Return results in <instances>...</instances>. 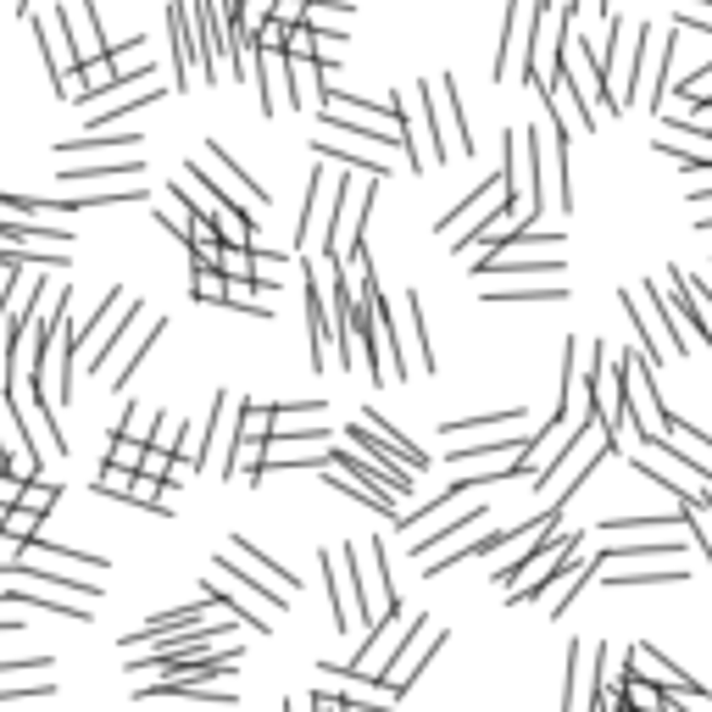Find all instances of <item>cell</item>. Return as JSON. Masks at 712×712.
Returning a JSON list of instances; mask_svg holds the SVG:
<instances>
[{
	"mask_svg": "<svg viewBox=\"0 0 712 712\" xmlns=\"http://www.w3.org/2000/svg\"><path fill=\"white\" fill-rule=\"evenodd\" d=\"M128 490H134V473L117 467V462H107V467H101V496H123V501H128Z\"/></svg>",
	"mask_w": 712,
	"mask_h": 712,
	"instance_id": "cell-32",
	"label": "cell"
},
{
	"mask_svg": "<svg viewBox=\"0 0 712 712\" xmlns=\"http://www.w3.org/2000/svg\"><path fill=\"white\" fill-rule=\"evenodd\" d=\"M601 12H607V0H601Z\"/></svg>",
	"mask_w": 712,
	"mask_h": 712,
	"instance_id": "cell-39",
	"label": "cell"
},
{
	"mask_svg": "<svg viewBox=\"0 0 712 712\" xmlns=\"http://www.w3.org/2000/svg\"><path fill=\"white\" fill-rule=\"evenodd\" d=\"M328 189H335V173L328 167H317L312 173V196H307V212H301V223H296V240H307V234L323 223L328 228V212H335V201H328Z\"/></svg>",
	"mask_w": 712,
	"mask_h": 712,
	"instance_id": "cell-9",
	"label": "cell"
},
{
	"mask_svg": "<svg viewBox=\"0 0 712 712\" xmlns=\"http://www.w3.org/2000/svg\"><path fill=\"white\" fill-rule=\"evenodd\" d=\"M307 323H312V367L323 373L328 367V335H335V328H328V296H323V267L317 262H307Z\"/></svg>",
	"mask_w": 712,
	"mask_h": 712,
	"instance_id": "cell-5",
	"label": "cell"
},
{
	"mask_svg": "<svg viewBox=\"0 0 712 712\" xmlns=\"http://www.w3.org/2000/svg\"><path fill=\"white\" fill-rule=\"evenodd\" d=\"M479 517H485V507H467L462 517H451V524H446V529H435V535H417V540H412V557L423 562V551H435V546H446V540H457V535H467L473 524H479Z\"/></svg>",
	"mask_w": 712,
	"mask_h": 712,
	"instance_id": "cell-13",
	"label": "cell"
},
{
	"mask_svg": "<svg viewBox=\"0 0 712 712\" xmlns=\"http://www.w3.org/2000/svg\"><path fill=\"white\" fill-rule=\"evenodd\" d=\"M284 57H290V62H312L317 57V34L307 23H296L290 34H284Z\"/></svg>",
	"mask_w": 712,
	"mask_h": 712,
	"instance_id": "cell-27",
	"label": "cell"
},
{
	"mask_svg": "<svg viewBox=\"0 0 712 712\" xmlns=\"http://www.w3.org/2000/svg\"><path fill=\"white\" fill-rule=\"evenodd\" d=\"M162 490H167L162 479H146V473H134V490H128V501H134V507H157V512H167V507H162Z\"/></svg>",
	"mask_w": 712,
	"mask_h": 712,
	"instance_id": "cell-29",
	"label": "cell"
},
{
	"mask_svg": "<svg viewBox=\"0 0 712 712\" xmlns=\"http://www.w3.org/2000/svg\"><path fill=\"white\" fill-rule=\"evenodd\" d=\"M362 423H367V429H373L378 440H385V446H390V451H396V457H401V462L412 467V473H423V467H429V451H423V446H412V440H407L401 429H390V423H385V417H378L373 407L362 412Z\"/></svg>",
	"mask_w": 712,
	"mask_h": 712,
	"instance_id": "cell-10",
	"label": "cell"
},
{
	"mask_svg": "<svg viewBox=\"0 0 712 712\" xmlns=\"http://www.w3.org/2000/svg\"><path fill=\"white\" fill-rule=\"evenodd\" d=\"M7 512H12V507H0V529H7Z\"/></svg>",
	"mask_w": 712,
	"mask_h": 712,
	"instance_id": "cell-36",
	"label": "cell"
},
{
	"mask_svg": "<svg viewBox=\"0 0 712 712\" xmlns=\"http://www.w3.org/2000/svg\"><path fill=\"white\" fill-rule=\"evenodd\" d=\"M524 407H496V412H479V417H451L446 435H473V429H501V423H517Z\"/></svg>",
	"mask_w": 712,
	"mask_h": 712,
	"instance_id": "cell-20",
	"label": "cell"
},
{
	"mask_svg": "<svg viewBox=\"0 0 712 712\" xmlns=\"http://www.w3.org/2000/svg\"><path fill=\"white\" fill-rule=\"evenodd\" d=\"M146 173V162L128 157V162H89V167H67L73 184H89V178H139Z\"/></svg>",
	"mask_w": 712,
	"mask_h": 712,
	"instance_id": "cell-19",
	"label": "cell"
},
{
	"mask_svg": "<svg viewBox=\"0 0 712 712\" xmlns=\"http://www.w3.org/2000/svg\"><path fill=\"white\" fill-rule=\"evenodd\" d=\"M151 707H157V712H167V707H162V701H151Z\"/></svg>",
	"mask_w": 712,
	"mask_h": 712,
	"instance_id": "cell-38",
	"label": "cell"
},
{
	"mask_svg": "<svg viewBox=\"0 0 712 712\" xmlns=\"http://www.w3.org/2000/svg\"><path fill=\"white\" fill-rule=\"evenodd\" d=\"M446 89V107H451V128H457V151H473V134H467V107H462V89L457 78H440Z\"/></svg>",
	"mask_w": 712,
	"mask_h": 712,
	"instance_id": "cell-24",
	"label": "cell"
},
{
	"mask_svg": "<svg viewBox=\"0 0 712 712\" xmlns=\"http://www.w3.org/2000/svg\"><path fill=\"white\" fill-rule=\"evenodd\" d=\"M679 579H690L685 567H635V574H612V579H601V585L629 590V585H679Z\"/></svg>",
	"mask_w": 712,
	"mask_h": 712,
	"instance_id": "cell-18",
	"label": "cell"
},
{
	"mask_svg": "<svg viewBox=\"0 0 712 712\" xmlns=\"http://www.w3.org/2000/svg\"><path fill=\"white\" fill-rule=\"evenodd\" d=\"M167 28H173V62H178V89H189L196 78V34H189V0H173L167 7Z\"/></svg>",
	"mask_w": 712,
	"mask_h": 712,
	"instance_id": "cell-7",
	"label": "cell"
},
{
	"mask_svg": "<svg viewBox=\"0 0 712 712\" xmlns=\"http://www.w3.org/2000/svg\"><path fill=\"white\" fill-rule=\"evenodd\" d=\"M562 278L557 284H485V301H517V307H551L562 301Z\"/></svg>",
	"mask_w": 712,
	"mask_h": 712,
	"instance_id": "cell-8",
	"label": "cell"
},
{
	"mask_svg": "<svg viewBox=\"0 0 712 712\" xmlns=\"http://www.w3.org/2000/svg\"><path fill=\"white\" fill-rule=\"evenodd\" d=\"M57 496H62V490H57L51 479H28V485H23V507H28V512H39V517L57 507Z\"/></svg>",
	"mask_w": 712,
	"mask_h": 712,
	"instance_id": "cell-28",
	"label": "cell"
},
{
	"mask_svg": "<svg viewBox=\"0 0 712 712\" xmlns=\"http://www.w3.org/2000/svg\"><path fill=\"white\" fill-rule=\"evenodd\" d=\"M679 551H685V540H679V535H674V540H646V546H640V540H629V546H601V551H596V562H612V557H646V562H651V557H679Z\"/></svg>",
	"mask_w": 712,
	"mask_h": 712,
	"instance_id": "cell-15",
	"label": "cell"
},
{
	"mask_svg": "<svg viewBox=\"0 0 712 712\" xmlns=\"http://www.w3.org/2000/svg\"><path fill=\"white\" fill-rule=\"evenodd\" d=\"M335 17H351V0H317V7H307V28H335Z\"/></svg>",
	"mask_w": 712,
	"mask_h": 712,
	"instance_id": "cell-31",
	"label": "cell"
},
{
	"mask_svg": "<svg viewBox=\"0 0 712 712\" xmlns=\"http://www.w3.org/2000/svg\"><path fill=\"white\" fill-rule=\"evenodd\" d=\"M646 45H651V28L640 23V28H635V45H629V78H624V89H619V112H629L635 89L646 84Z\"/></svg>",
	"mask_w": 712,
	"mask_h": 712,
	"instance_id": "cell-12",
	"label": "cell"
},
{
	"mask_svg": "<svg viewBox=\"0 0 712 712\" xmlns=\"http://www.w3.org/2000/svg\"><path fill=\"white\" fill-rule=\"evenodd\" d=\"M312 712H357V701H346L340 690H335V696L317 690V696H312Z\"/></svg>",
	"mask_w": 712,
	"mask_h": 712,
	"instance_id": "cell-33",
	"label": "cell"
},
{
	"mask_svg": "<svg viewBox=\"0 0 712 712\" xmlns=\"http://www.w3.org/2000/svg\"><path fill=\"white\" fill-rule=\"evenodd\" d=\"M228 551L240 557V562L251 567V574H262L267 585H278L284 596H296V574H284V567H278V562H267V557H262L257 546H246V535H234V546H228Z\"/></svg>",
	"mask_w": 712,
	"mask_h": 712,
	"instance_id": "cell-11",
	"label": "cell"
},
{
	"mask_svg": "<svg viewBox=\"0 0 712 712\" xmlns=\"http://www.w3.org/2000/svg\"><path fill=\"white\" fill-rule=\"evenodd\" d=\"M217 267H223L228 284H257V273H262V267H257V251H240V246H223V262H217Z\"/></svg>",
	"mask_w": 712,
	"mask_h": 712,
	"instance_id": "cell-23",
	"label": "cell"
},
{
	"mask_svg": "<svg viewBox=\"0 0 712 712\" xmlns=\"http://www.w3.org/2000/svg\"><path fill=\"white\" fill-rule=\"evenodd\" d=\"M357 712H378V707H357Z\"/></svg>",
	"mask_w": 712,
	"mask_h": 712,
	"instance_id": "cell-37",
	"label": "cell"
},
{
	"mask_svg": "<svg viewBox=\"0 0 712 712\" xmlns=\"http://www.w3.org/2000/svg\"><path fill=\"white\" fill-rule=\"evenodd\" d=\"M346 440H351V446H362V457H367V462H373V467H378V473H385V479L396 485V496H407V490H412V479H417V473H412V467H407V462H401V457L385 446V440H378V435L367 429V423H351V429H346Z\"/></svg>",
	"mask_w": 712,
	"mask_h": 712,
	"instance_id": "cell-4",
	"label": "cell"
},
{
	"mask_svg": "<svg viewBox=\"0 0 712 712\" xmlns=\"http://www.w3.org/2000/svg\"><path fill=\"white\" fill-rule=\"evenodd\" d=\"M690 201H696V207H707V201H712V173H707V184H696V189H690Z\"/></svg>",
	"mask_w": 712,
	"mask_h": 712,
	"instance_id": "cell-35",
	"label": "cell"
},
{
	"mask_svg": "<svg viewBox=\"0 0 712 712\" xmlns=\"http://www.w3.org/2000/svg\"><path fill=\"white\" fill-rule=\"evenodd\" d=\"M0 507H23V479L12 473H0Z\"/></svg>",
	"mask_w": 712,
	"mask_h": 712,
	"instance_id": "cell-34",
	"label": "cell"
},
{
	"mask_svg": "<svg viewBox=\"0 0 712 712\" xmlns=\"http://www.w3.org/2000/svg\"><path fill=\"white\" fill-rule=\"evenodd\" d=\"M524 0H507V23H501V51H496V78L512 73V51H517V28H524Z\"/></svg>",
	"mask_w": 712,
	"mask_h": 712,
	"instance_id": "cell-14",
	"label": "cell"
},
{
	"mask_svg": "<svg viewBox=\"0 0 712 712\" xmlns=\"http://www.w3.org/2000/svg\"><path fill=\"white\" fill-rule=\"evenodd\" d=\"M139 473H146V479H173V451L167 446H146V462H139Z\"/></svg>",
	"mask_w": 712,
	"mask_h": 712,
	"instance_id": "cell-30",
	"label": "cell"
},
{
	"mask_svg": "<svg viewBox=\"0 0 712 712\" xmlns=\"http://www.w3.org/2000/svg\"><path fill=\"white\" fill-rule=\"evenodd\" d=\"M39 524H45L39 512H28V507H12V512H7V529H0V540H12V546L23 551V546H34V540H39Z\"/></svg>",
	"mask_w": 712,
	"mask_h": 712,
	"instance_id": "cell-21",
	"label": "cell"
},
{
	"mask_svg": "<svg viewBox=\"0 0 712 712\" xmlns=\"http://www.w3.org/2000/svg\"><path fill=\"white\" fill-rule=\"evenodd\" d=\"M189 267H196V273H189V296H196V301H228L223 267H207V262H196V257H189Z\"/></svg>",
	"mask_w": 712,
	"mask_h": 712,
	"instance_id": "cell-17",
	"label": "cell"
},
{
	"mask_svg": "<svg viewBox=\"0 0 712 712\" xmlns=\"http://www.w3.org/2000/svg\"><path fill=\"white\" fill-rule=\"evenodd\" d=\"M440 646H446V629H435L429 619H412V640H407V651H396V657L385 662V685L401 696V690L417 679V669H423V662H429Z\"/></svg>",
	"mask_w": 712,
	"mask_h": 712,
	"instance_id": "cell-2",
	"label": "cell"
},
{
	"mask_svg": "<svg viewBox=\"0 0 712 712\" xmlns=\"http://www.w3.org/2000/svg\"><path fill=\"white\" fill-rule=\"evenodd\" d=\"M139 139H146V134H78V139H62V157H78V151H112V146L139 151Z\"/></svg>",
	"mask_w": 712,
	"mask_h": 712,
	"instance_id": "cell-16",
	"label": "cell"
},
{
	"mask_svg": "<svg viewBox=\"0 0 712 712\" xmlns=\"http://www.w3.org/2000/svg\"><path fill=\"white\" fill-rule=\"evenodd\" d=\"M328 669V662H323ZM328 679H335V690L346 696V701H357V707H378V712H396V690L385 685V679H367V674H357V669H328Z\"/></svg>",
	"mask_w": 712,
	"mask_h": 712,
	"instance_id": "cell-6",
	"label": "cell"
},
{
	"mask_svg": "<svg viewBox=\"0 0 712 712\" xmlns=\"http://www.w3.org/2000/svg\"><path fill=\"white\" fill-rule=\"evenodd\" d=\"M629 674H640V679H651L657 690H669L674 701H707V685L701 679H690V669H674L669 657H662L657 646H635L629 651Z\"/></svg>",
	"mask_w": 712,
	"mask_h": 712,
	"instance_id": "cell-1",
	"label": "cell"
},
{
	"mask_svg": "<svg viewBox=\"0 0 712 712\" xmlns=\"http://www.w3.org/2000/svg\"><path fill=\"white\" fill-rule=\"evenodd\" d=\"M189 34H196V62H201V78H217V57L228 51L223 7H217V0H189Z\"/></svg>",
	"mask_w": 712,
	"mask_h": 712,
	"instance_id": "cell-3",
	"label": "cell"
},
{
	"mask_svg": "<svg viewBox=\"0 0 712 712\" xmlns=\"http://www.w3.org/2000/svg\"><path fill=\"white\" fill-rule=\"evenodd\" d=\"M162 328H167V317H162V312H157V323H151V328H146V335H139V340H134V346H128V357H123V362H117V367H112V385H128V373H134V367H139V357H146V351H151V346H157V335H162Z\"/></svg>",
	"mask_w": 712,
	"mask_h": 712,
	"instance_id": "cell-22",
	"label": "cell"
},
{
	"mask_svg": "<svg viewBox=\"0 0 712 712\" xmlns=\"http://www.w3.org/2000/svg\"><path fill=\"white\" fill-rule=\"evenodd\" d=\"M107 462L139 473V462H146V440H139V435H117V429H112V457H107Z\"/></svg>",
	"mask_w": 712,
	"mask_h": 712,
	"instance_id": "cell-26",
	"label": "cell"
},
{
	"mask_svg": "<svg viewBox=\"0 0 712 712\" xmlns=\"http://www.w3.org/2000/svg\"><path fill=\"white\" fill-rule=\"evenodd\" d=\"M407 312H412V340H417V362H423V373H435V351H429V328H423V296H417V290L407 296Z\"/></svg>",
	"mask_w": 712,
	"mask_h": 712,
	"instance_id": "cell-25",
	"label": "cell"
}]
</instances>
